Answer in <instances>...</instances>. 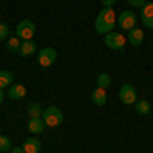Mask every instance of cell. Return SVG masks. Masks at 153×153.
<instances>
[{
	"mask_svg": "<svg viewBox=\"0 0 153 153\" xmlns=\"http://www.w3.org/2000/svg\"><path fill=\"white\" fill-rule=\"evenodd\" d=\"M114 25H117V12L112 8H102L98 12V16H96L94 29H96V33H100V35H108L114 29Z\"/></svg>",
	"mask_w": 153,
	"mask_h": 153,
	"instance_id": "obj_1",
	"label": "cell"
},
{
	"mask_svg": "<svg viewBox=\"0 0 153 153\" xmlns=\"http://www.w3.org/2000/svg\"><path fill=\"white\" fill-rule=\"evenodd\" d=\"M125 43H127V37L123 33H118V31H110L108 35H104V45L112 51H123Z\"/></svg>",
	"mask_w": 153,
	"mask_h": 153,
	"instance_id": "obj_2",
	"label": "cell"
},
{
	"mask_svg": "<svg viewBox=\"0 0 153 153\" xmlns=\"http://www.w3.org/2000/svg\"><path fill=\"white\" fill-rule=\"evenodd\" d=\"M43 123L47 125V127H59L61 123H63V112L59 110L57 106H49L43 110Z\"/></svg>",
	"mask_w": 153,
	"mask_h": 153,
	"instance_id": "obj_3",
	"label": "cell"
},
{
	"mask_svg": "<svg viewBox=\"0 0 153 153\" xmlns=\"http://www.w3.org/2000/svg\"><path fill=\"white\" fill-rule=\"evenodd\" d=\"M37 33V27L33 21H21L19 27H16V37L21 39V41H29V39H33Z\"/></svg>",
	"mask_w": 153,
	"mask_h": 153,
	"instance_id": "obj_4",
	"label": "cell"
},
{
	"mask_svg": "<svg viewBox=\"0 0 153 153\" xmlns=\"http://www.w3.org/2000/svg\"><path fill=\"white\" fill-rule=\"evenodd\" d=\"M135 25H137V14L133 10H120V14H118V27L123 31L135 29Z\"/></svg>",
	"mask_w": 153,
	"mask_h": 153,
	"instance_id": "obj_5",
	"label": "cell"
},
{
	"mask_svg": "<svg viewBox=\"0 0 153 153\" xmlns=\"http://www.w3.org/2000/svg\"><path fill=\"white\" fill-rule=\"evenodd\" d=\"M118 100H120L123 104H135V102H137V90H135L131 84L120 86V90H118Z\"/></svg>",
	"mask_w": 153,
	"mask_h": 153,
	"instance_id": "obj_6",
	"label": "cell"
},
{
	"mask_svg": "<svg viewBox=\"0 0 153 153\" xmlns=\"http://www.w3.org/2000/svg\"><path fill=\"white\" fill-rule=\"evenodd\" d=\"M55 59H57V51L53 47H43L39 51V65L41 68H49Z\"/></svg>",
	"mask_w": 153,
	"mask_h": 153,
	"instance_id": "obj_7",
	"label": "cell"
},
{
	"mask_svg": "<svg viewBox=\"0 0 153 153\" xmlns=\"http://www.w3.org/2000/svg\"><path fill=\"white\" fill-rule=\"evenodd\" d=\"M141 21L147 29H153V2L145 4L141 8Z\"/></svg>",
	"mask_w": 153,
	"mask_h": 153,
	"instance_id": "obj_8",
	"label": "cell"
},
{
	"mask_svg": "<svg viewBox=\"0 0 153 153\" xmlns=\"http://www.w3.org/2000/svg\"><path fill=\"white\" fill-rule=\"evenodd\" d=\"M8 98L10 100H21L25 94H27V88H25L23 84H12V86H8Z\"/></svg>",
	"mask_w": 153,
	"mask_h": 153,
	"instance_id": "obj_9",
	"label": "cell"
},
{
	"mask_svg": "<svg viewBox=\"0 0 153 153\" xmlns=\"http://www.w3.org/2000/svg\"><path fill=\"white\" fill-rule=\"evenodd\" d=\"M23 149L25 153H39L41 151V141L37 137H29V139L23 141Z\"/></svg>",
	"mask_w": 153,
	"mask_h": 153,
	"instance_id": "obj_10",
	"label": "cell"
},
{
	"mask_svg": "<svg viewBox=\"0 0 153 153\" xmlns=\"http://www.w3.org/2000/svg\"><path fill=\"white\" fill-rule=\"evenodd\" d=\"M37 51V43L33 39H29V41H23L21 43V49H19V53L23 55V57H29V55H33Z\"/></svg>",
	"mask_w": 153,
	"mask_h": 153,
	"instance_id": "obj_11",
	"label": "cell"
},
{
	"mask_svg": "<svg viewBox=\"0 0 153 153\" xmlns=\"http://www.w3.org/2000/svg\"><path fill=\"white\" fill-rule=\"evenodd\" d=\"M143 39H145V35H143L141 29H131L129 35H127V41H129L131 45H141Z\"/></svg>",
	"mask_w": 153,
	"mask_h": 153,
	"instance_id": "obj_12",
	"label": "cell"
},
{
	"mask_svg": "<svg viewBox=\"0 0 153 153\" xmlns=\"http://www.w3.org/2000/svg\"><path fill=\"white\" fill-rule=\"evenodd\" d=\"M45 123H43V118H29V131L33 133V135H39V133H43L45 131Z\"/></svg>",
	"mask_w": 153,
	"mask_h": 153,
	"instance_id": "obj_13",
	"label": "cell"
},
{
	"mask_svg": "<svg viewBox=\"0 0 153 153\" xmlns=\"http://www.w3.org/2000/svg\"><path fill=\"white\" fill-rule=\"evenodd\" d=\"M92 102L98 106H104L106 104V90L104 88H96L94 92H92Z\"/></svg>",
	"mask_w": 153,
	"mask_h": 153,
	"instance_id": "obj_14",
	"label": "cell"
},
{
	"mask_svg": "<svg viewBox=\"0 0 153 153\" xmlns=\"http://www.w3.org/2000/svg\"><path fill=\"white\" fill-rule=\"evenodd\" d=\"M12 78H14V76H12L10 71L2 70V71H0V88L4 90L6 86H12Z\"/></svg>",
	"mask_w": 153,
	"mask_h": 153,
	"instance_id": "obj_15",
	"label": "cell"
},
{
	"mask_svg": "<svg viewBox=\"0 0 153 153\" xmlns=\"http://www.w3.org/2000/svg\"><path fill=\"white\" fill-rule=\"evenodd\" d=\"M29 118H41L43 117V108L37 104V102H33V104H29Z\"/></svg>",
	"mask_w": 153,
	"mask_h": 153,
	"instance_id": "obj_16",
	"label": "cell"
},
{
	"mask_svg": "<svg viewBox=\"0 0 153 153\" xmlns=\"http://www.w3.org/2000/svg\"><path fill=\"white\" fill-rule=\"evenodd\" d=\"M21 43H23V41H21L19 37L14 35V37H10V39H8V43H6V49H8V51H12V53H19V49H21Z\"/></svg>",
	"mask_w": 153,
	"mask_h": 153,
	"instance_id": "obj_17",
	"label": "cell"
},
{
	"mask_svg": "<svg viewBox=\"0 0 153 153\" xmlns=\"http://www.w3.org/2000/svg\"><path fill=\"white\" fill-rule=\"evenodd\" d=\"M149 110H151V104H149L147 100H139V102H137V114L145 117V114H149Z\"/></svg>",
	"mask_w": 153,
	"mask_h": 153,
	"instance_id": "obj_18",
	"label": "cell"
},
{
	"mask_svg": "<svg viewBox=\"0 0 153 153\" xmlns=\"http://www.w3.org/2000/svg\"><path fill=\"white\" fill-rule=\"evenodd\" d=\"M110 82H112V80H110V76H108V74H100V76H98V88H108V86H110Z\"/></svg>",
	"mask_w": 153,
	"mask_h": 153,
	"instance_id": "obj_19",
	"label": "cell"
},
{
	"mask_svg": "<svg viewBox=\"0 0 153 153\" xmlns=\"http://www.w3.org/2000/svg\"><path fill=\"white\" fill-rule=\"evenodd\" d=\"M12 149V143L8 137H0V151H10Z\"/></svg>",
	"mask_w": 153,
	"mask_h": 153,
	"instance_id": "obj_20",
	"label": "cell"
},
{
	"mask_svg": "<svg viewBox=\"0 0 153 153\" xmlns=\"http://www.w3.org/2000/svg\"><path fill=\"white\" fill-rule=\"evenodd\" d=\"M8 39V25L0 23V41H6Z\"/></svg>",
	"mask_w": 153,
	"mask_h": 153,
	"instance_id": "obj_21",
	"label": "cell"
},
{
	"mask_svg": "<svg viewBox=\"0 0 153 153\" xmlns=\"http://www.w3.org/2000/svg\"><path fill=\"white\" fill-rule=\"evenodd\" d=\"M127 2H129L131 6H137V8H143V6H145V4H147V2H145V0H127Z\"/></svg>",
	"mask_w": 153,
	"mask_h": 153,
	"instance_id": "obj_22",
	"label": "cell"
},
{
	"mask_svg": "<svg viewBox=\"0 0 153 153\" xmlns=\"http://www.w3.org/2000/svg\"><path fill=\"white\" fill-rule=\"evenodd\" d=\"M100 2H102V8H112V4L117 0H100Z\"/></svg>",
	"mask_w": 153,
	"mask_h": 153,
	"instance_id": "obj_23",
	"label": "cell"
},
{
	"mask_svg": "<svg viewBox=\"0 0 153 153\" xmlns=\"http://www.w3.org/2000/svg\"><path fill=\"white\" fill-rule=\"evenodd\" d=\"M10 153H25V149H23V147H12Z\"/></svg>",
	"mask_w": 153,
	"mask_h": 153,
	"instance_id": "obj_24",
	"label": "cell"
},
{
	"mask_svg": "<svg viewBox=\"0 0 153 153\" xmlns=\"http://www.w3.org/2000/svg\"><path fill=\"white\" fill-rule=\"evenodd\" d=\"M2 100H4V90L0 88V104H2Z\"/></svg>",
	"mask_w": 153,
	"mask_h": 153,
	"instance_id": "obj_25",
	"label": "cell"
}]
</instances>
